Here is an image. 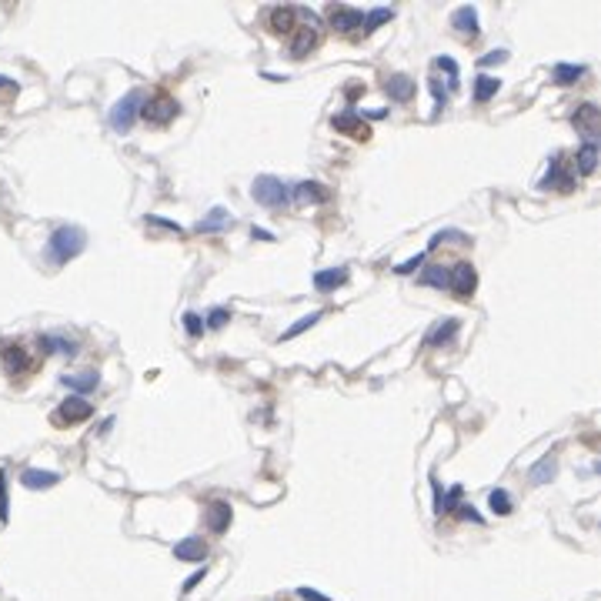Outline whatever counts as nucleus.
I'll return each instance as SVG.
<instances>
[{
	"instance_id": "obj_1",
	"label": "nucleus",
	"mask_w": 601,
	"mask_h": 601,
	"mask_svg": "<svg viewBox=\"0 0 601 601\" xmlns=\"http://www.w3.org/2000/svg\"><path fill=\"white\" fill-rule=\"evenodd\" d=\"M87 248V234L84 227H77V224H60V227H54V234L47 238V261L57 267L70 264L74 257H81Z\"/></svg>"
},
{
	"instance_id": "obj_2",
	"label": "nucleus",
	"mask_w": 601,
	"mask_h": 601,
	"mask_svg": "<svg viewBox=\"0 0 601 601\" xmlns=\"http://www.w3.org/2000/svg\"><path fill=\"white\" fill-rule=\"evenodd\" d=\"M144 97H147V90H144V87H134V90H127L124 97H121L111 107V111H107V124H111L114 134H130V127L140 121Z\"/></svg>"
},
{
	"instance_id": "obj_3",
	"label": "nucleus",
	"mask_w": 601,
	"mask_h": 601,
	"mask_svg": "<svg viewBox=\"0 0 601 601\" xmlns=\"http://www.w3.org/2000/svg\"><path fill=\"white\" fill-rule=\"evenodd\" d=\"M251 197L267 210H284L291 208V184H284L274 174H261L251 184Z\"/></svg>"
},
{
	"instance_id": "obj_4",
	"label": "nucleus",
	"mask_w": 601,
	"mask_h": 601,
	"mask_svg": "<svg viewBox=\"0 0 601 601\" xmlns=\"http://www.w3.org/2000/svg\"><path fill=\"white\" fill-rule=\"evenodd\" d=\"M297 17H304L308 24H297L291 34V57L294 60H304V57L318 47V41H321V30H318V17L311 14V11H297Z\"/></svg>"
},
{
	"instance_id": "obj_5",
	"label": "nucleus",
	"mask_w": 601,
	"mask_h": 601,
	"mask_svg": "<svg viewBox=\"0 0 601 601\" xmlns=\"http://www.w3.org/2000/svg\"><path fill=\"white\" fill-rule=\"evenodd\" d=\"M177 111H181V104L170 97V94H151V97H144V107H140V121H147V124L154 127H164L170 124L174 117H177Z\"/></svg>"
},
{
	"instance_id": "obj_6",
	"label": "nucleus",
	"mask_w": 601,
	"mask_h": 601,
	"mask_svg": "<svg viewBox=\"0 0 601 601\" xmlns=\"http://www.w3.org/2000/svg\"><path fill=\"white\" fill-rule=\"evenodd\" d=\"M538 191H558V194L574 191V170L568 164H561V154H551L545 177L538 181Z\"/></svg>"
},
{
	"instance_id": "obj_7",
	"label": "nucleus",
	"mask_w": 601,
	"mask_h": 601,
	"mask_svg": "<svg viewBox=\"0 0 601 601\" xmlns=\"http://www.w3.org/2000/svg\"><path fill=\"white\" fill-rule=\"evenodd\" d=\"M0 361H4V371H7L11 378H24V374L34 371L30 351L24 348V344H17V341H4V344H0Z\"/></svg>"
},
{
	"instance_id": "obj_8",
	"label": "nucleus",
	"mask_w": 601,
	"mask_h": 601,
	"mask_svg": "<svg viewBox=\"0 0 601 601\" xmlns=\"http://www.w3.org/2000/svg\"><path fill=\"white\" fill-rule=\"evenodd\" d=\"M447 291L454 294V297H461V301H468V297L478 291V271H475V264L461 261V264L451 267V281H447Z\"/></svg>"
},
{
	"instance_id": "obj_9",
	"label": "nucleus",
	"mask_w": 601,
	"mask_h": 601,
	"mask_svg": "<svg viewBox=\"0 0 601 601\" xmlns=\"http://www.w3.org/2000/svg\"><path fill=\"white\" fill-rule=\"evenodd\" d=\"M94 414V405H87V398L67 394V401H60V407L54 411V424H81Z\"/></svg>"
},
{
	"instance_id": "obj_10",
	"label": "nucleus",
	"mask_w": 601,
	"mask_h": 601,
	"mask_svg": "<svg viewBox=\"0 0 601 601\" xmlns=\"http://www.w3.org/2000/svg\"><path fill=\"white\" fill-rule=\"evenodd\" d=\"M598 121H601V111L595 107V104H581V107H574V114H572V124H574V130L581 134V144H598Z\"/></svg>"
},
{
	"instance_id": "obj_11",
	"label": "nucleus",
	"mask_w": 601,
	"mask_h": 601,
	"mask_svg": "<svg viewBox=\"0 0 601 601\" xmlns=\"http://www.w3.org/2000/svg\"><path fill=\"white\" fill-rule=\"evenodd\" d=\"M331 127L341 130V134H348V137H354V140H371V127H367V121L358 117L354 111L335 114V117H331Z\"/></svg>"
},
{
	"instance_id": "obj_12",
	"label": "nucleus",
	"mask_w": 601,
	"mask_h": 601,
	"mask_svg": "<svg viewBox=\"0 0 601 601\" xmlns=\"http://www.w3.org/2000/svg\"><path fill=\"white\" fill-rule=\"evenodd\" d=\"M327 24H331V30H337V34H351V30H361L364 11H361V7H331V14H327Z\"/></svg>"
},
{
	"instance_id": "obj_13",
	"label": "nucleus",
	"mask_w": 601,
	"mask_h": 601,
	"mask_svg": "<svg viewBox=\"0 0 601 601\" xmlns=\"http://www.w3.org/2000/svg\"><path fill=\"white\" fill-rule=\"evenodd\" d=\"M331 191L318 181H297L291 187V204H324Z\"/></svg>"
},
{
	"instance_id": "obj_14",
	"label": "nucleus",
	"mask_w": 601,
	"mask_h": 601,
	"mask_svg": "<svg viewBox=\"0 0 601 601\" xmlns=\"http://www.w3.org/2000/svg\"><path fill=\"white\" fill-rule=\"evenodd\" d=\"M234 227V214L227 208H210L208 217H201L197 221V234H221V231H231Z\"/></svg>"
},
{
	"instance_id": "obj_15",
	"label": "nucleus",
	"mask_w": 601,
	"mask_h": 601,
	"mask_svg": "<svg viewBox=\"0 0 601 601\" xmlns=\"http://www.w3.org/2000/svg\"><path fill=\"white\" fill-rule=\"evenodd\" d=\"M451 27L461 34L464 41H475L478 34H481V24H478V11L471 7V4H464V7H458L454 14H451Z\"/></svg>"
},
{
	"instance_id": "obj_16",
	"label": "nucleus",
	"mask_w": 601,
	"mask_h": 601,
	"mask_svg": "<svg viewBox=\"0 0 601 601\" xmlns=\"http://www.w3.org/2000/svg\"><path fill=\"white\" fill-rule=\"evenodd\" d=\"M458 331H461V321H458V318H445V321H438L431 331L424 335V344H428V348H445V344H451V341L458 337Z\"/></svg>"
},
{
	"instance_id": "obj_17",
	"label": "nucleus",
	"mask_w": 601,
	"mask_h": 601,
	"mask_svg": "<svg viewBox=\"0 0 601 601\" xmlns=\"http://www.w3.org/2000/svg\"><path fill=\"white\" fill-rule=\"evenodd\" d=\"M60 384H64L67 391H74L77 398H84V394H94L100 388V374L97 371H77V374H64Z\"/></svg>"
},
{
	"instance_id": "obj_18",
	"label": "nucleus",
	"mask_w": 601,
	"mask_h": 601,
	"mask_svg": "<svg viewBox=\"0 0 601 601\" xmlns=\"http://www.w3.org/2000/svg\"><path fill=\"white\" fill-rule=\"evenodd\" d=\"M204 518H208V528L214 534H224L227 528H231V521H234V508L227 501H210L208 511H204Z\"/></svg>"
},
{
	"instance_id": "obj_19",
	"label": "nucleus",
	"mask_w": 601,
	"mask_h": 601,
	"mask_svg": "<svg viewBox=\"0 0 601 601\" xmlns=\"http://www.w3.org/2000/svg\"><path fill=\"white\" fill-rule=\"evenodd\" d=\"M348 284V267H324V271H314V291L331 294L337 288Z\"/></svg>"
},
{
	"instance_id": "obj_20",
	"label": "nucleus",
	"mask_w": 601,
	"mask_h": 601,
	"mask_svg": "<svg viewBox=\"0 0 601 601\" xmlns=\"http://www.w3.org/2000/svg\"><path fill=\"white\" fill-rule=\"evenodd\" d=\"M57 481H60L57 471H43V468H24L20 471V485L30 491H47V488H54Z\"/></svg>"
},
{
	"instance_id": "obj_21",
	"label": "nucleus",
	"mask_w": 601,
	"mask_h": 601,
	"mask_svg": "<svg viewBox=\"0 0 601 601\" xmlns=\"http://www.w3.org/2000/svg\"><path fill=\"white\" fill-rule=\"evenodd\" d=\"M37 348L43 351V354H77V341L74 337H67V335H41L37 337Z\"/></svg>"
},
{
	"instance_id": "obj_22",
	"label": "nucleus",
	"mask_w": 601,
	"mask_h": 601,
	"mask_svg": "<svg viewBox=\"0 0 601 601\" xmlns=\"http://www.w3.org/2000/svg\"><path fill=\"white\" fill-rule=\"evenodd\" d=\"M267 27L274 30V34H288L291 37L294 27H297V7H274L267 14Z\"/></svg>"
},
{
	"instance_id": "obj_23",
	"label": "nucleus",
	"mask_w": 601,
	"mask_h": 601,
	"mask_svg": "<svg viewBox=\"0 0 601 601\" xmlns=\"http://www.w3.org/2000/svg\"><path fill=\"white\" fill-rule=\"evenodd\" d=\"M384 94H388L394 104H407V100L414 97V81H411L407 74H391L388 84H384Z\"/></svg>"
},
{
	"instance_id": "obj_24",
	"label": "nucleus",
	"mask_w": 601,
	"mask_h": 601,
	"mask_svg": "<svg viewBox=\"0 0 601 601\" xmlns=\"http://www.w3.org/2000/svg\"><path fill=\"white\" fill-rule=\"evenodd\" d=\"M174 558L177 561H204L208 558V545H204V538H201V534H191V538L177 541V545H174Z\"/></svg>"
},
{
	"instance_id": "obj_25",
	"label": "nucleus",
	"mask_w": 601,
	"mask_h": 601,
	"mask_svg": "<svg viewBox=\"0 0 601 601\" xmlns=\"http://www.w3.org/2000/svg\"><path fill=\"white\" fill-rule=\"evenodd\" d=\"M585 74H588L585 64H568V60H558V64L551 67V81H555L558 87H572V84H578Z\"/></svg>"
},
{
	"instance_id": "obj_26",
	"label": "nucleus",
	"mask_w": 601,
	"mask_h": 601,
	"mask_svg": "<svg viewBox=\"0 0 601 601\" xmlns=\"http://www.w3.org/2000/svg\"><path fill=\"white\" fill-rule=\"evenodd\" d=\"M555 475H558V461H555V454H545L538 464L528 468V481H532V485H548Z\"/></svg>"
},
{
	"instance_id": "obj_27",
	"label": "nucleus",
	"mask_w": 601,
	"mask_h": 601,
	"mask_svg": "<svg viewBox=\"0 0 601 601\" xmlns=\"http://www.w3.org/2000/svg\"><path fill=\"white\" fill-rule=\"evenodd\" d=\"M574 164H578V174L581 177H588V174H595V168H598V144H581L578 147V154H574Z\"/></svg>"
},
{
	"instance_id": "obj_28",
	"label": "nucleus",
	"mask_w": 601,
	"mask_h": 601,
	"mask_svg": "<svg viewBox=\"0 0 601 601\" xmlns=\"http://www.w3.org/2000/svg\"><path fill=\"white\" fill-rule=\"evenodd\" d=\"M447 281H451V267H445V264H428L421 271V284H424V288L447 291Z\"/></svg>"
},
{
	"instance_id": "obj_29",
	"label": "nucleus",
	"mask_w": 601,
	"mask_h": 601,
	"mask_svg": "<svg viewBox=\"0 0 601 601\" xmlns=\"http://www.w3.org/2000/svg\"><path fill=\"white\" fill-rule=\"evenodd\" d=\"M498 90H501V81L494 74H478L475 77V104H488Z\"/></svg>"
},
{
	"instance_id": "obj_30",
	"label": "nucleus",
	"mask_w": 601,
	"mask_h": 601,
	"mask_svg": "<svg viewBox=\"0 0 601 601\" xmlns=\"http://www.w3.org/2000/svg\"><path fill=\"white\" fill-rule=\"evenodd\" d=\"M434 64H438V70H445V77H447V81H445L447 94L461 87V67H458V60H454V57L441 54V57H438V60H434Z\"/></svg>"
},
{
	"instance_id": "obj_31",
	"label": "nucleus",
	"mask_w": 601,
	"mask_h": 601,
	"mask_svg": "<svg viewBox=\"0 0 601 601\" xmlns=\"http://www.w3.org/2000/svg\"><path fill=\"white\" fill-rule=\"evenodd\" d=\"M321 318H324V311H311V314H304V318H297V321H294L291 327H288V331L281 335V341H294L297 335H304L308 327H314V324L321 321Z\"/></svg>"
},
{
	"instance_id": "obj_32",
	"label": "nucleus",
	"mask_w": 601,
	"mask_h": 601,
	"mask_svg": "<svg viewBox=\"0 0 601 601\" xmlns=\"http://www.w3.org/2000/svg\"><path fill=\"white\" fill-rule=\"evenodd\" d=\"M394 17L391 7H374V11H367L364 14V24H361V34H374V30L381 27V24H388Z\"/></svg>"
},
{
	"instance_id": "obj_33",
	"label": "nucleus",
	"mask_w": 601,
	"mask_h": 601,
	"mask_svg": "<svg viewBox=\"0 0 601 601\" xmlns=\"http://www.w3.org/2000/svg\"><path fill=\"white\" fill-rule=\"evenodd\" d=\"M488 504H491V511H494V515H501V518L515 511V504H511V494H508L504 488H491V491H488Z\"/></svg>"
},
{
	"instance_id": "obj_34",
	"label": "nucleus",
	"mask_w": 601,
	"mask_h": 601,
	"mask_svg": "<svg viewBox=\"0 0 601 601\" xmlns=\"http://www.w3.org/2000/svg\"><path fill=\"white\" fill-rule=\"evenodd\" d=\"M441 241H461V244H471V238L464 234V231H438L431 241H428V251H434V248H441Z\"/></svg>"
},
{
	"instance_id": "obj_35",
	"label": "nucleus",
	"mask_w": 601,
	"mask_h": 601,
	"mask_svg": "<svg viewBox=\"0 0 601 601\" xmlns=\"http://www.w3.org/2000/svg\"><path fill=\"white\" fill-rule=\"evenodd\" d=\"M184 331H187L191 337H201L204 331H208V327H204V318H201L197 311H187V314H184Z\"/></svg>"
},
{
	"instance_id": "obj_36",
	"label": "nucleus",
	"mask_w": 601,
	"mask_h": 601,
	"mask_svg": "<svg viewBox=\"0 0 601 601\" xmlns=\"http://www.w3.org/2000/svg\"><path fill=\"white\" fill-rule=\"evenodd\" d=\"M227 321H231V311H227V308H210V311H208V318H204V327L217 331V327H224Z\"/></svg>"
},
{
	"instance_id": "obj_37",
	"label": "nucleus",
	"mask_w": 601,
	"mask_h": 601,
	"mask_svg": "<svg viewBox=\"0 0 601 601\" xmlns=\"http://www.w3.org/2000/svg\"><path fill=\"white\" fill-rule=\"evenodd\" d=\"M424 257H428V251L414 254V257H407V261H401V264H394V274H401V278H407V274H414L421 264H424Z\"/></svg>"
},
{
	"instance_id": "obj_38",
	"label": "nucleus",
	"mask_w": 601,
	"mask_h": 601,
	"mask_svg": "<svg viewBox=\"0 0 601 601\" xmlns=\"http://www.w3.org/2000/svg\"><path fill=\"white\" fill-rule=\"evenodd\" d=\"M461 494H464V488L461 485H454V488L445 494V501H441V515H454V508L461 504Z\"/></svg>"
},
{
	"instance_id": "obj_39",
	"label": "nucleus",
	"mask_w": 601,
	"mask_h": 601,
	"mask_svg": "<svg viewBox=\"0 0 601 601\" xmlns=\"http://www.w3.org/2000/svg\"><path fill=\"white\" fill-rule=\"evenodd\" d=\"M0 521H11V501H7V471L0 468Z\"/></svg>"
},
{
	"instance_id": "obj_40",
	"label": "nucleus",
	"mask_w": 601,
	"mask_h": 601,
	"mask_svg": "<svg viewBox=\"0 0 601 601\" xmlns=\"http://www.w3.org/2000/svg\"><path fill=\"white\" fill-rule=\"evenodd\" d=\"M428 84H431V94H434V104H438V107H434V111L441 114L447 107V87H441V81H438V77H431V81H428Z\"/></svg>"
},
{
	"instance_id": "obj_41",
	"label": "nucleus",
	"mask_w": 601,
	"mask_h": 601,
	"mask_svg": "<svg viewBox=\"0 0 601 601\" xmlns=\"http://www.w3.org/2000/svg\"><path fill=\"white\" fill-rule=\"evenodd\" d=\"M454 515L464 518V521H475V525H485V518L478 515L475 504H458V508H454Z\"/></svg>"
},
{
	"instance_id": "obj_42",
	"label": "nucleus",
	"mask_w": 601,
	"mask_h": 601,
	"mask_svg": "<svg viewBox=\"0 0 601 601\" xmlns=\"http://www.w3.org/2000/svg\"><path fill=\"white\" fill-rule=\"evenodd\" d=\"M504 60H508V50H504V47H498V50H488L485 57H478V64H481V67H488V64H504Z\"/></svg>"
},
{
	"instance_id": "obj_43",
	"label": "nucleus",
	"mask_w": 601,
	"mask_h": 601,
	"mask_svg": "<svg viewBox=\"0 0 601 601\" xmlns=\"http://www.w3.org/2000/svg\"><path fill=\"white\" fill-rule=\"evenodd\" d=\"M297 598H304V601H335V598H327V595H321L318 588H308V585L297 588Z\"/></svg>"
},
{
	"instance_id": "obj_44",
	"label": "nucleus",
	"mask_w": 601,
	"mask_h": 601,
	"mask_svg": "<svg viewBox=\"0 0 601 601\" xmlns=\"http://www.w3.org/2000/svg\"><path fill=\"white\" fill-rule=\"evenodd\" d=\"M147 224H154V227H164V231H174V234H181V227L174 221H168V217H161V214H147Z\"/></svg>"
},
{
	"instance_id": "obj_45",
	"label": "nucleus",
	"mask_w": 601,
	"mask_h": 601,
	"mask_svg": "<svg viewBox=\"0 0 601 601\" xmlns=\"http://www.w3.org/2000/svg\"><path fill=\"white\" fill-rule=\"evenodd\" d=\"M204 574H208V568L201 565V572H194V574H191V578H187V581H184V588H181L184 595H187V591H194V588L201 585V578H204Z\"/></svg>"
},
{
	"instance_id": "obj_46",
	"label": "nucleus",
	"mask_w": 601,
	"mask_h": 601,
	"mask_svg": "<svg viewBox=\"0 0 601 601\" xmlns=\"http://www.w3.org/2000/svg\"><path fill=\"white\" fill-rule=\"evenodd\" d=\"M431 488H434V515H441V501H445V491H441V481L431 475Z\"/></svg>"
},
{
	"instance_id": "obj_47",
	"label": "nucleus",
	"mask_w": 601,
	"mask_h": 601,
	"mask_svg": "<svg viewBox=\"0 0 601 601\" xmlns=\"http://www.w3.org/2000/svg\"><path fill=\"white\" fill-rule=\"evenodd\" d=\"M358 117H367V121H381V117H388V107H371V111H354Z\"/></svg>"
},
{
	"instance_id": "obj_48",
	"label": "nucleus",
	"mask_w": 601,
	"mask_h": 601,
	"mask_svg": "<svg viewBox=\"0 0 601 601\" xmlns=\"http://www.w3.org/2000/svg\"><path fill=\"white\" fill-rule=\"evenodd\" d=\"M251 234H254V238H261V241H274V234H271V231H264V227H254Z\"/></svg>"
},
{
	"instance_id": "obj_49",
	"label": "nucleus",
	"mask_w": 601,
	"mask_h": 601,
	"mask_svg": "<svg viewBox=\"0 0 601 601\" xmlns=\"http://www.w3.org/2000/svg\"><path fill=\"white\" fill-rule=\"evenodd\" d=\"M0 87H7V90H17V81H14V77H4V74H0Z\"/></svg>"
}]
</instances>
